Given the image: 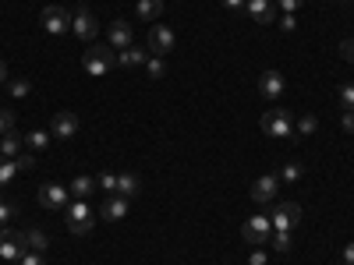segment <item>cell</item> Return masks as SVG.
Here are the masks:
<instances>
[{
	"label": "cell",
	"mask_w": 354,
	"mask_h": 265,
	"mask_svg": "<svg viewBox=\"0 0 354 265\" xmlns=\"http://www.w3.org/2000/svg\"><path fill=\"white\" fill-rule=\"evenodd\" d=\"M82 68L93 75V78H103L106 71L117 68V50L113 46H103V43H93V46L82 53Z\"/></svg>",
	"instance_id": "cell-1"
},
{
	"label": "cell",
	"mask_w": 354,
	"mask_h": 265,
	"mask_svg": "<svg viewBox=\"0 0 354 265\" xmlns=\"http://www.w3.org/2000/svg\"><path fill=\"white\" fill-rule=\"evenodd\" d=\"M262 135L270 138H294V124H290V113L283 106H273L262 113Z\"/></svg>",
	"instance_id": "cell-2"
},
{
	"label": "cell",
	"mask_w": 354,
	"mask_h": 265,
	"mask_svg": "<svg viewBox=\"0 0 354 265\" xmlns=\"http://www.w3.org/2000/svg\"><path fill=\"white\" fill-rule=\"evenodd\" d=\"M64 219H68V230L71 233H78V237H82V233H88V230H93V205H88V202H68V209H64Z\"/></svg>",
	"instance_id": "cell-3"
},
{
	"label": "cell",
	"mask_w": 354,
	"mask_h": 265,
	"mask_svg": "<svg viewBox=\"0 0 354 265\" xmlns=\"http://www.w3.org/2000/svg\"><path fill=\"white\" fill-rule=\"evenodd\" d=\"M270 233H273L270 216H252V219H245V226H241V237H245V244H252V248H266V244H270Z\"/></svg>",
	"instance_id": "cell-4"
},
{
	"label": "cell",
	"mask_w": 354,
	"mask_h": 265,
	"mask_svg": "<svg viewBox=\"0 0 354 265\" xmlns=\"http://www.w3.org/2000/svg\"><path fill=\"white\" fill-rule=\"evenodd\" d=\"M145 50H149L153 57H170V53L177 50L174 28H167V25H153V28H149V43H145Z\"/></svg>",
	"instance_id": "cell-5"
},
{
	"label": "cell",
	"mask_w": 354,
	"mask_h": 265,
	"mask_svg": "<svg viewBox=\"0 0 354 265\" xmlns=\"http://www.w3.org/2000/svg\"><path fill=\"white\" fill-rule=\"evenodd\" d=\"M71 32H75L82 43H93V39H96V32H100L96 14L88 11L85 4H82V8H75V14H71Z\"/></svg>",
	"instance_id": "cell-6"
},
{
	"label": "cell",
	"mask_w": 354,
	"mask_h": 265,
	"mask_svg": "<svg viewBox=\"0 0 354 265\" xmlns=\"http://www.w3.org/2000/svg\"><path fill=\"white\" fill-rule=\"evenodd\" d=\"M301 219V205L298 202H277L273 205V213H270V223L273 230H294Z\"/></svg>",
	"instance_id": "cell-7"
},
{
	"label": "cell",
	"mask_w": 354,
	"mask_h": 265,
	"mask_svg": "<svg viewBox=\"0 0 354 265\" xmlns=\"http://www.w3.org/2000/svg\"><path fill=\"white\" fill-rule=\"evenodd\" d=\"M28 248H25V233H18V230H0V258L4 262H21V255H25Z\"/></svg>",
	"instance_id": "cell-8"
},
{
	"label": "cell",
	"mask_w": 354,
	"mask_h": 265,
	"mask_svg": "<svg viewBox=\"0 0 354 265\" xmlns=\"http://www.w3.org/2000/svg\"><path fill=\"white\" fill-rule=\"evenodd\" d=\"M39 21H43V28H46L50 36H64L68 28H71V11L57 8V4H50V8H43Z\"/></svg>",
	"instance_id": "cell-9"
},
{
	"label": "cell",
	"mask_w": 354,
	"mask_h": 265,
	"mask_svg": "<svg viewBox=\"0 0 354 265\" xmlns=\"http://www.w3.org/2000/svg\"><path fill=\"white\" fill-rule=\"evenodd\" d=\"M50 135L53 138H75L78 135V117L71 113V110H57L53 117H50Z\"/></svg>",
	"instance_id": "cell-10"
},
{
	"label": "cell",
	"mask_w": 354,
	"mask_h": 265,
	"mask_svg": "<svg viewBox=\"0 0 354 265\" xmlns=\"http://www.w3.org/2000/svg\"><path fill=\"white\" fill-rule=\"evenodd\" d=\"M68 188H61V184H43L39 191H36V202L43 205V209H68Z\"/></svg>",
	"instance_id": "cell-11"
},
{
	"label": "cell",
	"mask_w": 354,
	"mask_h": 265,
	"mask_svg": "<svg viewBox=\"0 0 354 265\" xmlns=\"http://www.w3.org/2000/svg\"><path fill=\"white\" fill-rule=\"evenodd\" d=\"M277 188H280V177L277 173H262L259 181L252 184V202H259V205L273 202L277 198Z\"/></svg>",
	"instance_id": "cell-12"
},
{
	"label": "cell",
	"mask_w": 354,
	"mask_h": 265,
	"mask_svg": "<svg viewBox=\"0 0 354 265\" xmlns=\"http://www.w3.org/2000/svg\"><path fill=\"white\" fill-rule=\"evenodd\" d=\"M245 11L259 25H273L277 21V4H273V0H245Z\"/></svg>",
	"instance_id": "cell-13"
},
{
	"label": "cell",
	"mask_w": 354,
	"mask_h": 265,
	"mask_svg": "<svg viewBox=\"0 0 354 265\" xmlns=\"http://www.w3.org/2000/svg\"><path fill=\"white\" fill-rule=\"evenodd\" d=\"M283 85H287V81H283L280 71H262V78H259V92H262L266 99H273V103H277V99L283 96Z\"/></svg>",
	"instance_id": "cell-14"
},
{
	"label": "cell",
	"mask_w": 354,
	"mask_h": 265,
	"mask_svg": "<svg viewBox=\"0 0 354 265\" xmlns=\"http://www.w3.org/2000/svg\"><path fill=\"white\" fill-rule=\"evenodd\" d=\"M103 219H110V223H121L124 216H128V198H121V195H110L106 202H103Z\"/></svg>",
	"instance_id": "cell-15"
},
{
	"label": "cell",
	"mask_w": 354,
	"mask_h": 265,
	"mask_svg": "<svg viewBox=\"0 0 354 265\" xmlns=\"http://www.w3.org/2000/svg\"><path fill=\"white\" fill-rule=\"evenodd\" d=\"M25 149V135L18 131H8V135H0V156H8V159H18Z\"/></svg>",
	"instance_id": "cell-16"
},
{
	"label": "cell",
	"mask_w": 354,
	"mask_h": 265,
	"mask_svg": "<svg viewBox=\"0 0 354 265\" xmlns=\"http://www.w3.org/2000/svg\"><path fill=\"white\" fill-rule=\"evenodd\" d=\"M68 191L75 195V202H85L93 191H100V184H96V177H88V173H82V177H75V181L68 184Z\"/></svg>",
	"instance_id": "cell-17"
},
{
	"label": "cell",
	"mask_w": 354,
	"mask_h": 265,
	"mask_svg": "<svg viewBox=\"0 0 354 265\" xmlns=\"http://www.w3.org/2000/svg\"><path fill=\"white\" fill-rule=\"evenodd\" d=\"M145 61H149V50L145 46H128V50L117 53V64L121 68H142Z\"/></svg>",
	"instance_id": "cell-18"
},
{
	"label": "cell",
	"mask_w": 354,
	"mask_h": 265,
	"mask_svg": "<svg viewBox=\"0 0 354 265\" xmlns=\"http://www.w3.org/2000/svg\"><path fill=\"white\" fill-rule=\"evenodd\" d=\"M106 36H110V46L113 50H128L131 46V25L128 21H113Z\"/></svg>",
	"instance_id": "cell-19"
},
{
	"label": "cell",
	"mask_w": 354,
	"mask_h": 265,
	"mask_svg": "<svg viewBox=\"0 0 354 265\" xmlns=\"http://www.w3.org/2000/svg\"><path fill=\"white\" fill-rule=\"evenodd\" d=\"M113 195H121V198H138L142 195V181L135 173H121L117 177V191Z\"/></svg>",
	"instance_id": "cell-20"
},
{
	"label": "cell",
	"mask_w": 354,
	"mask_h": 265,
	"mask_svg": "<svg viewBox=\"0 0 354 265\" xmlns=\"http://www.w3.org/2000/svg\"><path fill=\"white\" fill-rule=\"evenodd\" d=\"M135 14H138V21H156L163 14V0H138Z\"/></svg>",
	"instance_id": "cell-21"
},
{
	"label": "cell",
	"mask_w": 354,
	"mask_h": 265,
	"mask_svg": "<svg viewBox=\"0 0 354 265\" xmlns=\"http://www.w3.org/2000/svg\"><path fill=\"white\" fill-rule=\"evenodd\" d=\"M46 145H50V131H28L25 135V149H32V153H43L46 149Z\"/></svg>",
	"instance_id": "cell-22"
},
{
	"label": "cell",
	"mask_w": 354,
	"mask_h": 265,
	"mask_svg": "<svg viewBox=\"0 0 354 265\" xmlns=\"http://www.w3.org/2000/svg\"><path fill=\"white\" fill-rule=\"evenodd\" d=\"M25 248L43 255V251H46V233H43V230H25Z\"/></svg>",
	"instance_id": "cell-23"
},
{
	"label": "cell",
	"mask_w": 354,
	"mask_h": 265,
	"mask_svg": "<svg viewBox=\"0 0 354 265\" xmlns=\"http://www.w3.org/2000/svg\"><path fill=\"white\" fill-rule=\"evenodd\" d=\"M18 177V166H15V159H8V156H0V188H8L11 181Z\"/></svg>",
	"instance_id": "cell-24"
},
{
	"label": "cell",
	"mask_w": 354,
	"mask_h": 265,
	"mask_svg": "<svg viewBox=\"0 0 354 265\" xmlns=\"http://www.w3.org/2000/svg\"><path fill=\"white\" fill-rule=\"evenodd\" d=\"M8 88H11L15 99H25L28 92H32V81H28V78H8Z\"/></svg>",
	"instance_id": "cell-25"
},
{
	"label": "cell",
	"mask_w": 354,
	"mask_h": 265,
	"mask_svg": "<svg viewBox=\"0 0 354 265\" xmlns=\"http://www.w3.org/2000/svg\"><path fill=\"white\" fill-rule=\"evenodd\" d=\"M301 177H305V166L301 163H283L280 166V181H290L294 184V181H301Z\"/></svg>",
	"instance_id": "cell-26"
},
{
	"label": "cell",
	"mask_w": 354,
	"mask_h": 265,
	"mask_svg": "<svg viewBox=\"0 0 354 265\" xmlns=\"http://www.w3.org/2000/svg\"><path fill=\"white\" fill-rule=\"evenodd\" d=\"M142 68H145V75H149V78H163V75H167L163 57H153V53H149V61H145Z\"/></svg>",
	"instance_id": "cell-27"
},
{
	"label": "cell",
	"mask_w": 354,
	"mask_h": 265,
	"mask_svg": "<svg viewBox=\"0 0 354 265\" xmlns=\"http://www.w3.org/2000/svg\"><path fill=\"white\" fill-rule=\"evenodd\" d=\"M315 128H319V121L312 113H305L301 121H298V128H294V138H305V135H315Z\"/></svg>",
	"instance_id": "cell-28"
},
{
	"label": "cell",
	"mask_w": 354,
	"mask_h": 265,
	"mask_svg": "<svg viewBox=\"0 0 354 265\" xmlns=\"http://www.w3.org/2000/svg\"><path fill=\"white\" fill-rule=\"evenodd\" d=\"M270 244H273L277 251H290V230H273V233H270Z\"/></svg>",
	"instance_id": "cell-29"
},
{
	"label": "cell",
	"mask_w": 354,
	"mask_h": 265,
	"mask_svg": "<svg viewBox=\"0 0 354 265\" xmlns=\"http://www.w3.org/2000/svg\"><path fill=\"white\" fill-rule=\"evenodd\" d=\"M96 184H100V191H110V195H113V191H117V173H100Z\"/></svg>",
	"instance_id": "cell-30"
},
{
	"label": "cell",
	"mask_w": 354,
	"mask_h": 265,
	"mask_svg": "<svg viewBox=\"0 0 354 265\" xmlns=\"http://www.w3.org/2000/svg\"><path fill=\"white\" fill-rule=\"evenodd\" d=\"M8 131H15V113L0 110V135H8Z\"/></svg>",
	"instance_id": "cell-31"
},
{
	"label": "cell",
	"mask_w": 354,
	"mask_h": 265,
	"mask_svg": "<svg viewBox=\"0 0 354 265\" xmlns=\"http://www.w3.org/2000/svg\"><path fill=\"white\" fill-rule=\"evenodd\" d=\"M340 103L344 110H354V85H340Z\"/></svg>",
	"instance_id": "cell-32"
},
{
	"label": "cell",
	"mask_w": 354,
	"mask_h": 265,
	"mask_svg": "<svg viewBox=\"0 0 354 265\" xmlns=\"http://www.w3.org/2000/svg\"><path fill=\"white\" fill-rule=\"evenodd\" d=\"M273 4H277L283 14H294V11H298V8L305 4V0H273Z\"/></svg>",
	"instance_id": "cell-33"
},
{
	"label": "cell",
	"mask_w": 354,
	"mask_h": 265,
	"mask_svg": "<svg viewBox=\"0 0 354 265\" xmlns=\"http://www.w3.org/2000/svg\"><path fill=\"white\" fill-rule=\"evenodd\" d=\"M15 166H18V173H21V170H32V166H36V156H32V153H21V156L15 159Z\"/></svg>",
	"instance_id": "cell-34"
},
{
	"label": "cell",
	"mask_w": 354,
	"mask_h": 265,
	"mask_svg": "<svg viewBox=\"0 0 354 265\" xmlns=\"http://www.w3.org/2000/svg\"><path fill=\"white\" fill-rule=\"evenodd\" d=\"M11 216H15V205H8L4 198H0V230L8 226V219H11Z\"/></svg>",
	"instance_id": "cell-35"
},
{
	"label": "cell",
	"mask_w": 354,
	"mask_h": 265,
	"mask_svg": "<svg viewBox=\"0 0 354 265\" xmlns=\"http://www.w3.org/2000/svg\"><path fill=\"white\" fill-rule=\"evenodd\" d=\"M18 265H46V262H43V255H39V251H25Z\"/></svg>",
	"instance_id": "cell-36"
},
{
	"label": "cell",
	"mask_w": 354,
	"mask_h": 265,
	"mask_svg": "<svg viewBox=\"0 0 354 265\" xmlns=\"http://www.w3.org/2000/svg\"><path fill=\"white\" fill-rule=\"evenodd\" d=\"M340 128H344L347 135H354V110H344V117H340Z\"/></svg>",
	"instance_id": "cell-37"
},
{
	"label": "cell",
	"mask_w": 354,
	"mask_h": 265,
	"mask_svg": "<svg viewBox=\"0 0 354 265\" xmlns=\"http://www.w3.org/2000/svg\"><path fill=\"white\" fill-rule=\"evenodd\" d=\"M340 57L354 64V39H344V43H340Z\"/></svg>",
	"instance_id": "cell-38"
},
{
	"label": "cell",
	"mask_w": 354,
	"mask_h": 265,
	"mask_svg": "<svg viewBox=\"0 0 354 265\" xmlns=\"http://www.w3.org/2000/svg\"><path fill=\"white\" fill-rule=\"evenodd\" d=\"M280 28H283V32H294V28H298V18H294V14H283V18H280Z\"/></svg>",
	"instance_id": "cell-39"
},
{
	"label": "cell",
	"mask_w": 354,
	"mask_h": 265,
	"mask_svg": "<svg viewBox=\"0 0 354 265\" xmlns=\"http://www.w3.org/2000/svg\"><path fill=\"white\" fill-rule=\"evenodd\" d=\"M248 265H266V251H262V248H255V251H252V262H248Z\"/></svg>",
	"instance_id": "cell-40"
},
{
	"label": "cell",
	"mask_w": 354,
	"mask_h": 265,
	"mask_svg": "<svg viewBox=\"0 0 354 265\" xmlns=\"http://www.w3.org/2000/svg\"><path fill=\"white\" fill-rule=\"evenodd\" d=\"M344 265H354V241L344 248Z\"/></svg>",
	"instance_id": "cell-41"
},
{
	"label": "cell",
	"mask_w": 354,
	"mask_h": 265,
	"mask_svg": "<svg viewBox=\"0 0 354 265\" xmlns=\"http://www.w3.org/2000/svg\"><path fill=\"white\" fill-rule=\"evenodd\" d=\"M223 8H227V11H241L245 0H223Z\"/></svg>",
	"instance_id": "cell-42"
},
{
	"label": "cell",
	"mask_w": 354,
	"mask_h": 265,
	"mask_svg": "<svg viewBox=\"0 0 354 265\" xmlns=\"http://www.w3.org/2000/svg\"><path fill=\"white\" fill-rule=\"evenodd\" d=\"M8 78H11V75H8V64L0 61V85H8Z\"/></svg>",
	"instance_id": "cell-43"
},
{
	"label": "cell",
	"mask_w": 354,
	"mask_h": 265,
	"mask_svg": "<svg viewBox=\"0 0 354 265\" xmlns=\"http://www.w3.org/2000/svg\"><path fill=\"white\" fill-rule=\"evenodd\" d=\"M337 4H347V0H337Z\"/></svg>",
	"instance_id": "cell-44"
}]
</instances>
